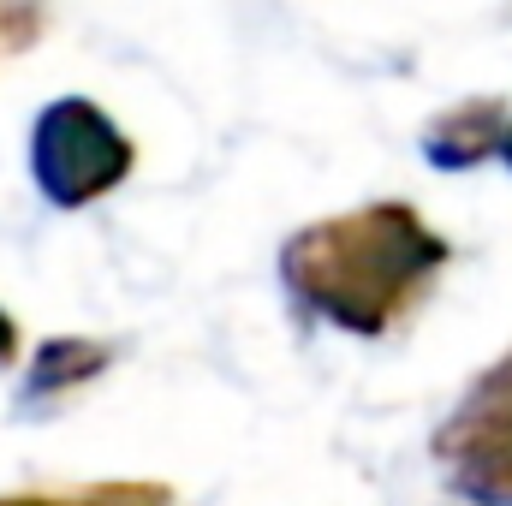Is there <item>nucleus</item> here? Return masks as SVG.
Segmentation results:
<instances>
[{"instance_id":"obj_9","label":"nucleus","mask_w":512,"mask_h":506,"mask_svg":"<svg viewBox=\"0 0 512 506\" xmlns=\"http://www.w3.org/2000/svg\"><path fill=\"white\" fill-rule=\"evenodd\" d=\"M501 161L512 167V120H507V137H501Z\"/></svg>"},{"instance_id":"obj_6","label":"nucleus","mask_w":512,"mask_h":506,"mask_svg":"<svg viewBox=\"0 0 512 506\" xmlns=\"http://www.w3.org/2000/svg\"><path fill=\"white\" fill-rule=\"evenodd\" d=\"M173 489L161 483H90L72 495H0V506H167Z\"/></svg>"},{"instance_id":"obj_5","label":"nucleus","mask_w":512,"mask_h":506,"mask_svg":"<svg viewBox=\"0 0 512 506\" xmlns=\"http://www.w3.org/2000/svg\"><path fill=\"white\" fill-rule=\"evenodd\" d=\"M108 364H114V352L102 340H48L36 352V364L24 370V405H48V399L72 393V387L96 381Z\"/></svg>"},{"instance_id":"obj_3","label":"nucleus","mask_w":512,"mask_h":506,"mask_svg":"<svg viewBox=\"0 0 512 506\" xmlns=\"http://www.w3.org/2000/svg\"><path fill=\"white\" fill-rule=\"evenodd\" d=\"M447 489L471 506H512V352L471 381L459 411L435 429Z\"/></svg>"},{"instance_id":"obj_8","label":"nucleus","mask_w":512,"mask_h":506,"mask_svg":"<svg viewBox=\"0 0 512 506\" xmlns=\"http://www.w3.org/2000/svg\"><path fill=\"white\" fill-rule=\"evenodd\" d=\"M12 358H18V322L0 310V364H12Z\"/></svg>"},{"instance_id":"obj_1","label":"nucleus","mask_w":512,"mask_h":506,"mask_svg":"<svg viewBox=\"0 0 512 506\" xmlns=\"http://www.w3.org/2000/svg\"><path fill=\"white\" fill-rule=\"evenodd\" d=\"M447 256V239L411 203H364L292 233L280 251V280L298 310L346 334H387L411 316Z\"/></svg>"},{"instance_id":"obj_4","label":"nucleus","mask_w":512,"mask_h":506,"mask_svg":"<svg viewBox=\"0 0 512 506\" xmlns=\"http://www.w3.org/2000/svg\"><path fill=\"white\" fill-rule=\"evenodd\" d=\"M501 137H507V108L501 96H471L459 102L453 114L429 120L423 131V155L447 173H465V167H483L489 155H501Z\"/></svg>"},{"instance_id":"obj_7","label":"nucleus","mask_w":512,"mask_h":506,"mask_svg":"<svg viewBox=\"0 0 512 506\" xmlns=\"http://www.w3.org/2000/svg\"><path fill=\"white\" fill-rule=\"evenodd\" d=\"M48 30V6L42 0H0V66L24 48H36Z\"/></svg>"},{"instance_id":"obj_2","label":"nucleus","mask_w":512,"mask_h":506,"mask_svg":"<svg viewBox=\"0 0 512 506\" xmlns=\"http://www.w3.org/2000/svg\"><path fill=\"white\" fill-rule=\"evenodd\" d=\"M131 161H137L131 137L84 96H60L36 114L30 173L54 209H84V203L108 197L114 185H126Z\"/></svg>"}]
</instances>
